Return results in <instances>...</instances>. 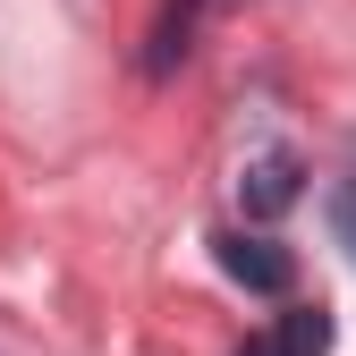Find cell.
Returning <instances> with one entry per match:
<instances>
[{
	"instance_id": "6da1fadb",
	"label": "cell",
	"mask_w": 356,
	"mask_h": 356,
	"mask_svg": "<svg viewBox=\"0 0 356 356\" xmlns=\"http://www.w3.org/2000/svg\"><path fill=\"white\" fill-rule=\"evenodd\" d=\"M212 254H220V272H229L238 289H254V297H289V289H297V254H289L280 238L229 229V238H212Z\"/></svg>"
},
{
	"instance_id": "7a4b0ae2",
	"label": "cell",
	"mask_w": 356,
	"mask_h": 356,
	"mask_svg": "<svg viewBox=\"0 0 356 356\" xmlns=\"http://www.w3.org/2000/svg\"><path fill=\"white\" fill-rule=\"evenodd\" d=\"M238 204H246V220H280V212H297V204H305V161H297V153H263V161H246V170H238Z\"/></svg>"
},
{
	"instance_id": "3957f363",
	"label": "cell",
	"mask_w": 356,
	"mask_h": 356,
	"mask_svg": "<svg viewBox=\"0 0 356 356\" xmlns=\"http://www.w3.org/2000/svg\"><path fill=\"white\" fill-rule=\"evenodd\" d=\"M331 305H289L280 331H272V356H331Z\"/></svg>"
},
{
	"instance_id": "277c9868",
	"label": "cell",
	"mask_w": 356,
	"mask_h": 356,
	"mask_svg": "<svg viewBox=\"0 0 356 356\" xmlns=\"http://www.w3.org/2000/svg\"><path fill=\"white\" fill-rule=\"evenodd\" d=\"M331 238L356 254V178H339V187H331Z\"/></svg>"
},
{
	"instance_id": "5b68a950",
	"label": "cell",
	"mask_w": 356,
	"mask_h": 356,
	"mask_svg": "<svg viewBox=\"0 0 356 356\" xmlns=\"http://www.w3.org/2000/svg\"><path fill=\"white\" fill-rule=\"evenodd\" d=\"M238 356H272V339H246V348H238Z\"/></svg>"
}]
</instances>
